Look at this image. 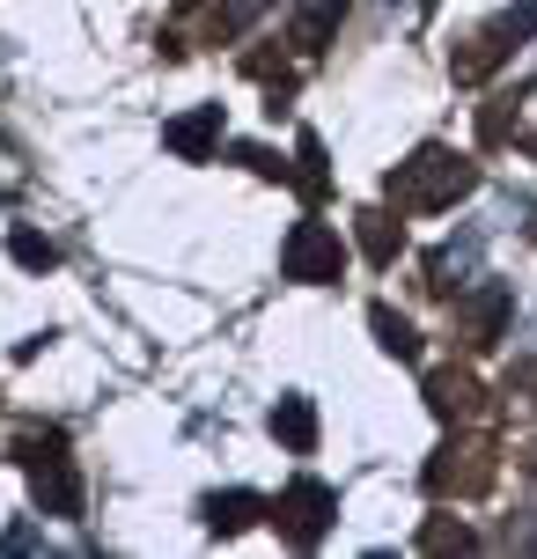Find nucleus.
I'll return each instance as SVG.
<instances>
[{
	"instance_id": "1",
	"label": "nucleus",
	"mask_w": 537,
	"mask_h": 559,
	"mask_svg": "<svg viewBox=\"0 0 537 559\" xmlns=\"http://www.w3.org/2000/svg\"><path fill=\"white\" fill-rule=\"evenodd\" d=\"M281 265H287V280H310V287H324V280H339L346 243H339L324 222H295V228H287V243H281Z\"/></svg>"
},
{
	"instance_id": "2",
	"label": "nucleus",
	"mask_w": 537,
	"mask_h": 559,
	"mask_svg": "<svg viewBox=\"0 0 537 559\" xmlns=\"http://www.w3.org/2000/svg\"><path fill=\"white\" fill-rule=\"evenodd\" d=\"M332 508H339V493H332V486L295 478L281 501H273V523H281L287 545H317V537H324V523H332Z\"/></svg>"
},
{
	"instance_id": "3",
	"label": "nucleus",
	"mask_w": 537,
	"mask_h": 559,
	"mask_svg": "<svg viewBox=\"0 0 537 559\" xmlns=\"http://www.w3.org/2000/svg\"><path fill=\"white\" fill-rule=\"evenodd\" d=\"M29 464V486H37V501L52 508V515H82V486H74V472H67V449H59V435H45V442L23 449Z\"/></svg>"
},
{
	"instance_id": "4",
	"label": "nucleus",
	"mask_w": 537,
	"mask_h": 559,
	"mask_svg": "<svg viewBox=\"0 0 537 559\" xmlns=\"http://www.w3.org/2000/svg\"><path fill=\"white\" fill-rule=\"evenodd\" d=\"M163 140H170L184 163H199V155H206V147L222 140V104H199L192 118H170V126H163Z\"/></svg>"
},
{
	"instance_id": "5",
	"label": "nucleus",
	"mask_w": 537,
	"mask_h": 559,
	"mask_svg": "<svg viewBox=\"0 0 537 559\" xmlns=\"http://www.w3.org/2000/svg\"><path fill=\"white\" fill-rule=\"evenodd\" d=\"M273 435H281L295 456H310V449H317V413H310V397H281V405H273Z\"/></svg>"
},
{
	"instance_id": "6",
	"label": "nucleus",
	"mask_w": 537,
	"mask_h": 559,
	"mask_svg": "<svg viewBox=\"0 0 537 559\" xmlns=\"http://www.w3.org/2000/svg\"><path fill=\"white\" fill-rule=\"evenodd\" d=\"M251 515H258V493H214V501H206V531H214V537H236Z\"/></svg>"
},
{
	"instance_id": "7",
	"label": "nucleus",
	"mask_w": 537,
	"mask_h": 559,
	"mask_svg": "<svg viewBox=\"0 0 537 559\" xmlns=\"http://www.w3.org/2000/svg\"><path fill=\"white\" fill-rule=\"evenodd\" d=\"M368 324H375V338H383V354H397V361H420V332H413L397 309H368Z\"/></svg>"
},
{
	"instance_id": "8",
	"label": "nucleus",
	"mask_w": 537,
	"mask_h": 559,
	"mask_svg": "<svg viewBox=\"0 0 537 559\" xmlns=\"http://www.w3.org/2000/svg\"><path fill=\"white\" fill-rule=\"evenodd\" d=\"M8 258H15V265H29V273H52V265H59V251L37 236V228H15V236H8Z\"/></svg>"
},
{
	"instance_id": "9",
	"label": "nucleus",
	"mask_w": 537,
	"mask_h": 559,
	"mask_svg": "<svg viewBox=\"0 0 537 559\" xmlns=\"http://www.w3.org/2000/svg\"><path fill=\"white\" fill-rule=\"evenodd\" d=\"M339 15H346V0H310V8L295 15V37H302V45L317 52V45H324V29L339 23Z\"/></svg>"
},
{
	"instance_id": "10",
	"label": "nucleus",
	"mask_w": 537,
	"mask_h": 559,
	"mask_svg": "<svg viewBox=\"0 0 537 559\" xmlns=\"http://www.w3.org/2000/svg\"><path fill=\"white\" fill-rule=\"evenodd\" d=\"M361 222H368V258H375V265H391V251H397L391 214H361Z\"/></svg>"
},
{
	"instance_id": "11",
	"label": "nucleus",
	"mask_w": 537,
	"mask_h": 559,
	"mask_svg": "<svg viewBox=\"0 0 537 559\" xmlns=\"http://www.w3.org/2000/svg\"><path fill=\"white\" fill-rule=\"evenodd\" d=\"M530 472H537V464H530Z\"/></svg>"
}]
</instances>
